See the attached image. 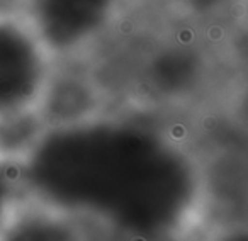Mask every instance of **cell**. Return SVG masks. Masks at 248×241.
Here are the masks:
<instances>
[{
    "mask_svg": "<svg viewBox=\"0 0 248 241\" xmlns=\"http://www.w3.org/2000/svg\"><path fill=\"white\" fill-rule=\"evenodd\" d=\"M0 241H87L72 212L38 197H16L0 214Z\"/></svg>",
    "mask_w": 248,
    "mask_h": 241,
    "instance_id": "6da1fadb",
    "label": "cell"
},
{
    "mask_svg": "<svg viewBox=\"0 0 248 241\" xmlns=\"http://www.w3.org/2000/svg\"><path fill=\"white\" fill-rule=\"evenodd\" d=\"M36 109L46 128L73 126L95 116L100 109V93L78 73H55L46 76Z\"/></svg>",
    "mask_w": 248,
    "mask_h": 241,
    "instance_id": "7a4b0ae2",
    "label": "cell"
},
{
    "mask_svg": "<svg viewBox=\"0 0 248 241\" xmlns=\"http://www.w3.org/2000/svg\"><path fill=\"white\" fill-rule=\"evenodd\" d=\"M216 241H247V238H245V229L243 227H241V229H234V226H233L224 231V233H221Z\"/></svg>",
    "mask_w": 248,
    "mask_h": 241,
    "instance_id": "3957f363",
    "label": "cell"
}]
</instances>
